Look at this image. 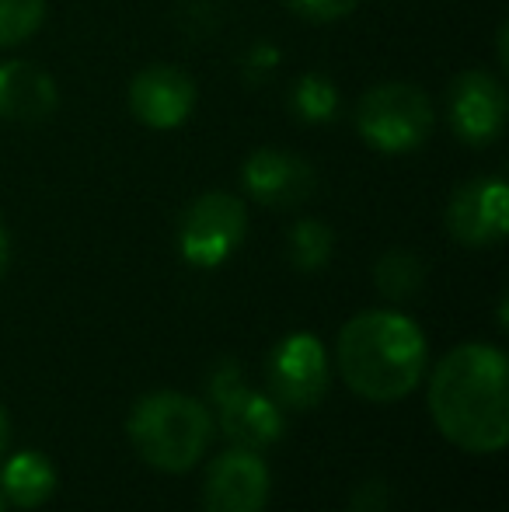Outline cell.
I'll list each match as a JSON object with an SVG mask.
<instances>
[{
  "label": "cell",
  "mask_w": 509,
  "mask_h": 512,
  "mask_svg": "<svg viewBox=\"0 0 509 512\" xmlns=\"http://www.w3.org/2000/svg\"><path fill=\"white\" fill-rule=\"evenodd\" d=\"M429 411L443 436L464 453L489 457L509 443V363L485 342H464L436 363Z\"/></svg>",
  "instance_id": "6da1fadb"
},
{
  "label": "cell",
  "mask_w": 509,
  "mask_h": 512,
  "mask_svg": "<svg viewBox=\"0 0 509 512\" xmlns=\"http://www.w3.org/2000/svg\"><path fill=\"white\" fill-rule=\"evenodd\" d=\"M426 335L398 310H363L349 317L335 342V366L353 394L374 405L401 401L426 373Z\"/></svg>",
  "instance_id": "7a4b0ae2"
},
{
  "label": "cell",
  "mask_w": 509,
  "mask_h": 512,
  "mask_svg": "<svg viewBox=\"0 0 509 512\" xmlns=\"http://www.w3.org/2000/svg\"><path fill=\"white\" fill-rule=\"evenodd\" d=\"M129 443L136 457L161 474H185L213 443V415L199 398L182 391L143 394L129 411Z\"/></svg>",
  "instance_id": "3957f363"
},
{
  "label": "cell",
  "mask_w": 509,
  "mask_h": 512,
  "mask_svg": "<svg viewBox=\"0 0 509 512\" xmlns=\"http://www.w3.org/2000/svg\"><path fill=\"white\" fill-rule=\"evenodd\" d=\"M356 129L381 154H412L433 133V102L408 81L377 84L356 105Z\"/></svg>",
  "instance_id": "277c9868"
},
{
  "label": "cell",
  "mask_w": 509,
  "mask_h": 512,
  "mask_svg": "<svg viewBox=\"0 0 509 512\" xmlns=\"http://www.w3.org/2000/svg\"><path fill=\"white\" fill-rule=\"evenodd\" d=\"M210 398L217 405V422L224 429V436L241 450H269L272 443H279L286 429L283 408L269 398L258 394L245 384V370L234 359L213 370L210 377Z\"/></svg>",
  "instance_id": "5b68a950"
},
{
  "label": "cell",
  "mask_w": 509,
  "mask_h": 512,
  "mask_svg": "<svg viewBox=\"0 0 509 512\" xmlns=\"http://www.w3.org/2000/svg\"><path fill=\"white\" fill-rule=\"evenodd\" d=\"M248 209L231 192H203L178 223V251L196 269H217L241 248Z\"/></svg>",
  "instance_id": "8992f818"
},
{
  "label": "cell",
  "mask_w": 509,
  "mask_h": 512,
  "mask_svg": "<svg viewBox=\"0 0 509 512\" xmlns=\"http://www.w3.org/2000/svg\"><path fill=\"white\" fill-rule=\"evenodd\" d=\"M265 380H269V398L283 411H311L321 405L328 391V356L325 345L307 331H293L265 363Z\"/></svg>",
  "instance_id": "52a82bcc"
},
{
  "label": "cell",
  "mask_w": 509,
  "mask_h": 512,
  "mask_svg": "<svg viewBox=\"0 0 509 512\" xmlns=\"http://www.w3.org/2000/svg\"><path fill=\"white\" fill-rule=\"evenodd\" d=\"M447 230L464 248H492L509 234V185L499 175L464 182L447 203Z\"/></svg>",
  "instance_id": "ba28073f"
},
{
  "label": "cell",
  "mask_w": 509,
  "mask_h": 512,
  "mask_svg": "<svg viewBox=\"0 0 509 512\" xmlns=\"http://www.w3.org/2000/svg\"><path fill=\"white\" fill-rule=\"evenodd\" d=\"M450 129L468 147H489L506 126V88L489 70H464L447 91Z\"/></svg>",
  "instance_id": "9c48e42d"
},
{
  "label": "cell",
  "mask_w": 509,
  "mask_h": 512,
  "mask_svg": "<svg viewBox=\"0 0 509 512\" xmlns=\"http://www.w3.org/2000/svg\"><path fill=\"white\" fill-rule=\"evenodd\" d=\"M272 492V478L265 460L255 450L220 453L203 478V509L206 512H265Z\"/></svg>",
  "instance_id": "30bf717a"
},
{
  "label": "cell",
  "mask_w": 509,
  "mask_h": 512,
  "mask_svg": "<svg viewBox=\"0 0 509 512\" xmlns=\"http://www.w3.org/2000/svg\"><path fill=\"white\" fill-rule=\"evenodd\" d=\"M196 81L182 67L150 63L129 81V112L147 129H175L196 112Z\"/></svg>",
  "instance_id": "8fae6325"
},
{
  "label": "cell",
  "mask_w": 509,
  "mask_h": 512,
  "mask_svg": "<svg viewBox=\"0 0 509 512\" xmlns=\"http://www.w3.org/2000/svg\"><path fill=\"white\" fill-rule=\"evenodd\" d=\"M241 182H245L248 196L258 199L262 206L290 209V206H300L311 199L318 178H314V168L304 161V157L290 154V150L262 147L245 161Z\"/></svg>",
  "instance_id": "7c38bea8"
},
{
  "label": "cell",
  "mask_w": 509,
  "mask_h": 512,
  "mask_svg": "<svg viewBox=\"0 0 509 512\" xmlns=\"http://www.w3.org/2000/svg\"><path fill=\"white\" fill-rule=\"evenodd\" d=\"M60 105L56 81L28 60L0 63V122H46Z\"/></svg>",
  "instance_id": "4fadbf2b"
},
{
  "label": "cell",
  "mask_w": 509,
  "mask_h": 512,
  "mask_svg": "<svg viewBox=\"0 0 509 512\" xmlns=\"http://www.w3.org/2000/svg\"><path fill=\"white\" fill-rule=\"evenodd\" d=\"M56 492V467L46 453L21 450L0 471V495L18 509H35Z\"/></svg>",
  "instance_id": "5bb4252c"
},
{
  "label": "cell",
  "mask_w": 509,
  "mask_h": 512,
  "mask_svg": "<svg viewBox=\"0 0 509 512\" xmlns=\"http://www.w3.org/2000/svg\"><path fill=\"white\" fill-rule=\"evenodd\" d=\"M374 283L387 300L405 304V300H412L415 293L422 290V283H426V265H422V258L415 255V251L394 248V251H387V255H381V262L374 265Z\"/></svg>",
  "instance_id": "9a60e30c"
},
{
  "label": "cell",
  "mask_w": 509,
  "mask_h": 512,
  "mask_svg": "<svg viewBox=\"0 0 509 512\" xmlns=\"http://www.w3.org/2000/svg\"><path fill=\"white\" fill-rule=\"evenodd\" d=\"M335 234L321 220H300L290 230V262L300 272H321L332 258Z\"/></svg>",
  "instance_id": "2e32d148"
},
{
  "label": "cell",
  "mask_w": 509,
  "mask_h": 512,
  "mask_svg": "<svg viewBox=\"0 0 509 512\" xmlns=\"http://www.w3.org/2000/svg\"><path fill=\"white\" fill-rule=\"evenodd\" d=\"M290 105L304 122H332L339 112V88L325 74H304L293 84Z\"/></svg>",
  "instance_id": "e0dca14e"
},
{
  "label": "cell",
  "mask_w": 509,
  "mask_h": 512,
  "mask_svg": "<svg viewBox=\"0 0 509 512\" xmlns=\"http://www.w3.org/2000/svg\"><path fill=\"white\" fill-rule=\"evenodd\" d=\"M46 21V0H0V49L28 42Z\"/></svg>",
  "instance_id": "ac0fdd59"
},
{
  "label": "cell",
  "mask_w": 509,
  "mask_h": 512,
  "mask_svg": "<svg viewBox=\"0 0 509 512\" xmlns=\"http://www.w3.org/2000/svg\"><path fill=\"white\" fill-rule=\"evenodd\" d=\"M286 7L293 14H300V18L325 25V21H339L346 14H353L360 7V0H286Z\"/></svg>",
  "instance_id": "d6986e66"
},
{
  "label": "cell",
  "mask_w": 509,
  "mask_h": 512,
  "mask_svg": "<svg viewBox=\"0 0 509 512\" xmlns=\"http://www.w3.org/2000/svg\"><path fill=\"white\" fill-rule=\"evenodd\" d=\"M387 509H391V492H387L381 478L363 481L353 492V499H349V512H387Z\"/></svg>",
  "instance_id": "ffe728a7"
},
{
  "label": "cell",
  "mask_w": 509,
  "mask_h": 512,
  "mask_svg": "<svg viewBox=\"0 0 509 512\" xmlns=\"http://www.w3.org/2000/svg\"><path fill=\"white\" fill-rule=\"evenodd\" d=\"M7 265H11V237H7V227L0 223V279H4Z\"/></svg>",
  "instance_id": "44dd1931"
},
{
  "label": "cell",
  "mask_w": 509,
  "mask_h": 512,
  "mask_svg": "<svg viewBox=\"0 0 509 512\" xmlns=\"http://www.w3.org/2000/svg\"><path fill=\"white\" fill-rule=\"evenodd\" d=\"M7 439H11V418H7L4 405H0V453L7 450Z\"/></svg>",
  "instance_id": "7402d4cb"
},
{
  "label": "cell",
  "mask_w": 509,
  "mask_h": 512,
  "mask_svg": "<svg viewBox=\"0 0 509 512\" xmlns=\"http://www.w3.org/2000/svg\"><path fill=\"white\" fill-rule=\"evenodd\" d=\"M0 512H7V499H4V495H0Z\"/></svg>",
  "instance_id": "603a6c76"
}]
</instances>
